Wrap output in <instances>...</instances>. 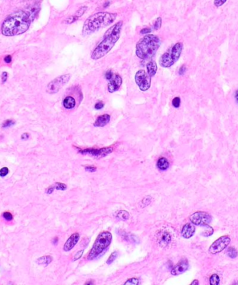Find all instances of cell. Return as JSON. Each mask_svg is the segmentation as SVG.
<instances>
[{
    "label": "cell",
    "instance_id": "11",
    "mask_svg": "<svg viewBox=\"0 0 238 285\" xmlns=\"http://www.w3.org/2000/svg\"><path fill=\"white\" fill-rule=\"evenodd\" d=\"M113 151L112 148H105L102 149H86L79 152L83 154H89L93 157H105Z\"/></svg>",
    "mask_w": 238,
    "mask_h": 285
},
{
    "label": "cell",
    "instance_id": "16",
    "mask_svg": "<svg viewBox=\"0 0 238 285\" xmlns=\"http://www.w3.org/2000/svg\"><path fill=\"white\" fill-rule=\"evenodd\" d=\"M194 232L195 227L192 223H187L186 225L183 226L181 234L185 239H189L194 234Z\"/></svg>",
    "mask_w": 238,
    "mask_h": 285
},
{
    "label": "cell",
    "instance_id": "47",
    "mask_svg": "<svg viewBox=\"0 0 238 285\" xmlns=\"http://www.w3.org/2000/svg\"><path fill=\"white\" fill-rule=\"evenodd\" d=\"M29 137H30V135H29V134H27V133H24V134L22 135L21 138L22 139V140H27V139L29 138Z\"/></svg>",
    "mask_w": 238,
    "mask_h": 285
},
{
    "label": "cell",
    "instance_id": "22",
    "mask_svg": "<svg viewBox=\"0 0 238 285\" xmlns=\"http://www.w3.org/2000/svg\"><path fill=\"white\" fill-rule=\"evenodd\" d=\"M52 261V258L51 256L47 255V256H44V257H42L41 258L38 259L37 260V262L39 264H49L51 261Z\"/></svg>",
    "mask_w": 238,
    "mask_h": 285
},
{
    "label": "cell",
    "instance_id": "31",
    "mask_svg": "<svg viewBox=\"0 0 238 285\" xmlns=\"http://www.w3.org/2000/svg\"><path fill=\"white\" fill-rule=\"evenodd\" d=\"M205 227H206V229H205V231L203 232L202 233L203 235L205 236H210L212 235V234H213V229H212V227L210 226H208V225H205Z\"/></svg>",
    "mask_w": 238,
    "mask_h": 285
},
{
    "label": "cell",
    "instance_id": "17",
    "mask_svg": "<svg viewBox=\"0 0 238 285\" xmlns=\"http://www.w3.org/2000/svg\"><path fill=\"white\" fill-rule=\"evenodd\" d=\"M158 243L160 246L162 247H166L168 245L171 241V236L169 232H162L159 234L158 236Z\"/></svg>",
    "mask_w": 238,
    "mask_h": 285
},
{
    "label": "cell",
    "instance_id": "37",
    "mask_svg": "<svg viewBox=\"0 0 238 285\" xmlns=\"http://www.w3.org/2000/svg\"><path fill=\"white\" fill-rule=\"evenodd\" d=\"M8 168L6 167L2 168L1 170H0V176L1 177H5L8 175Z\"/></svg>",
    "mask_w": 238,
    "mask_h": 285
},
{
    "label": "cell",
    "instance_id": "5",
    "mask_svg": "<svg viewBox=\"0 0 238 285\" xmlns=\"http://www.w3.org/2000/svg\"><path fill=\"white\" fill-rule=\"evenodd\" d=\"M183 50V44L176 43L160 56L159 64L161 67L169 68L173 66L180 59Z\"/></svg>",
    "mask_w": 238,
    "mask_h": 285
},
{
    "label": "cell",
    "instance_id": "48",
    "mask_svg": "<svg viewBox=\"0 0 238 285\" xmlns=\"http://www.w3.org/2000/svg\"><path fill=\"white\" fill-rule=\"evenodd\" d=\"M235 101L238 104V89L235 91Z\"/></svg>",
    "mask_w": 238,
    "mask_h": 285
},
{
    "label": "cell",
    "instance_id": "40",
    "mask_svg": "<svg viewBox=\"0 0 238 285\" xmlns=\"http://www.w3.org/2000/svg\"><path fill=\"white\" fill-rule=\"evenodd\" d=\"M84 253V250H79L78 251V252H77L76 255H75V257H74V261H76V260H79V259L81 258V257L82 256Z\"/></svg>",
    "mask_w": 238,
    "mask_h": 285
},
{
    "label": "cell",
    "instance_id": "28",
    "mask_svg": "<svg viewBox=\"0 0 238 285\" xmlns=\"http://www.w3.org/2000/svg\"><path fill=\"white\" fill-rule=\"evenodd\" d=\"M181 98H179V97H176V98H174L172 100V105L173 107H175L176 109H178L180 107V106H181Z\"/></svg>",
    "mask_w": 238,
    "mask_h": 285
},
{
    "label": "cell",
    "instance_id": "3",
    "mask_svg": "<svg viewBox=\"0 0 238 285\" xmlns=\"http://www.w3.org/2000/svg\"><path fill=\"white\" fill-rule=\"evenodd\" d=\"M117 13L108 12H98L85 20L82 27V35L87 36L110 25L115 21Z\"/></svg>",
    "mask_w": 238,
    "mask_h": 285
},
{
    "label": "cell",
    "instance_id": "38",
    "mask_svg": "<svg viewBox=\"0 0 238 285\" xmlns=\"http://www.w3.org/2000/svg\"><path fill=\"white\" fill-rule=\"evenodd\" d=\"M113 75H114V73L111 72V70H108V71H107V72L105 73V77L106 79L109 81L112 78V77H113Z\"/></svg>",
    "mask_w": 238,
    "mask_h": 285
},
{
    "label": "cell",
    "instance_id": "18",
    "mask_svg": "<svg viewBox=\"0 0 238 285\" xmlns=\"http://www.w3.org/2000/svg\"><path fill=\"white\" fill-rule=\"evenodd\" d=\"M63 107L66 109H72L76 105V101L74 98L71 96H67L63 100Z\"/></svg>",
    "mask_w": 238,
    "mask_h": 285
},
{
    "label": "cell",
    "instance_id": "7",
    "mask_svg": "<svg viewBox=\"0 0 238 285\" xmlns=\"http://www.w3.org/2000/svg\"><path fill=\"white\" fill-rule=\"evenodd\" d=\"M71 75L70 74H62L57 77L47 84L46 87V92L49 94L57 93L63 87L68 83Z\"/></svg>",
    "mask_w": 238,
    "mask_h": 285
},
{
    "label": "cell",
    "instance_id": "45",
    "mask_svg": "<svg viewBox=\"0 0 238 285\" xmlns=\"http://www.w3.org/2000/svg\"><path fill=\"white\" fill-rule=\"evenodd\" d=\"M7 77H8V73H6V72H4L2 73V83H4L6 79H7Z\"/></svg>",
    "mask_w": 238,
    "mask_h": 285
},
{
    "label": "cell",
    "instance_id": "2",
    "mask_svg": "<svg viewBox=\"0 0 238 285\" xmlns=\"http://www.w3.org/2000/svg\"><path fill=\"white\" fill-rule=\"evenodd\" d=\"M123 25V21L120 20L105 31L103 39L96 46L91 53V58L93 60L102 59L112 50L120 38Z\"/></svg>",
    "mask_w": 238,
    "mask_h": 285
},
{
    "label": "cell",
    "instance_id": "10",
    "mask_svg": "<svg viewBox=\"0 0 238 285\" xmlns=\"http://www.w3.org/2000/svg\"><path fill=\"white\" fill-rule=\"evenodd\" d=\"M190 221L196 225L205 226L212 221V216L206 212H197L190 216Z\"/></svg>",
    "mask_w": 238,
    "mask_h": 285
},
{
    "label": "cell",
    "instance_id": "19",
    "mask_svg": "<svg viewBox=\"0 0 238 285\" xmlns=\"http://www.w3.org/2000/svg\"><path fill=\"white\" fill-rule=\"evenodd\" d=\"M146 68H147V73L149 74V75L153 77L155 75V74L157 73V63L155 61H151L150 62H149L146 65Z\"/></svg>",
    "mask_w": 238,
    "mask_h": 285
},
{
    "label": "cell",
    "instance_id": "20",
    "mask_svg": "<svg viewBox=\"0 0 238 285\" xmlns=\"http://www.w3.org/2000/svg\"><path fill=\"white\" fill-rule=\"evenodd\" d=\"M157 167H158V168H160V170H165L168 169V168H169V161L167 160L166 158L162 157V158L158 160V161H157Z\"/></svg>",
    "mask_w": 238,
    "mask_h": 285
},
{
    "label": "cell",
    "instance_id": "49",
    "mask_svg": "<svg viewBox=\"0 0 238 285\" xmlns=\"http://www.w3.org/2000/svg\"><path fill=\"white\" fill-rule=\"evenodd\" d=\"M198 283H199V282H198V281L197 280H195L194 281H193V282H192L191 284H192V285H194V284H198Z\"/></svg>",
    "mask_w": 238,
    "mask_h": 285
},
{
    "label": "cell",
    "instance_id": "8",
    "mask_svg": "<svg viewBox=\"0 0 238 285\" xmlns=\"http://www.w3.org/2000/svg\"><path fill=\"white\" fill-rule=\"evenodd\" d=\"M151 79L152 77L146 72V70L143 69L138 70L134 76L135 83L140 90L143 92L147 91L150 88Z\"/></svg>",
    "mask_w": 238,
    "mask_h": 285
},
{
    "label": "cell",
    "instance_id": "33",
    "mask_svg": "<svg viewBox=\"0 0 238 285\" xmlns=\"http://www.w3.org/2000/svg\"><path fill=\"white\" fill-rule=\"evenodd\" d=\"M55 189L57 190H66L67 189V186L65 184L63 183H60V182H57L55 184Z\"/></svg>",
    "mask_w": 238,
    "mask_h": 285
},
{
    "label": "cell",
    "instance_id": "32",
    "mask_svg": "<svg viewBox=\"0 0 238 285\" xmlns=\"http://www.w3.org/2000/svg\"><path fill=\"white\" fill-rule=\"evenodd\" d=\"M124 284H125V285H127V284H131V285L139 284V280H138L137 278H135V277L131 278V279H129L127 281L125 282V283Z\"/></svg>",
    "mask_w": 238,
    "mask_h": 285
},
{
    "label": "cell",
    "instance_id": "13",
    "mask_svg": "<svg viewBox=\"0 0 238 285\" xmlns=\"http://www.w3.org/2000/svg\"><path fill=\"white\" fill-rule=\"evenodd\" d=\"M189 268V263L187 260L182 259L172 268L171 273L173 275H178L185 272Z\"/></svg>",
    "mask_w": 238,
    "mask_h": 285
},
{
    "label": "cell",
    "instance_id": "42",
    "mask_svg": "<svg viewBox=\"0 0 238 285\" xmlns=\"http://www.w3.org/2000/svg\"><path fill=\"white\" fill-rule=\"evenodd\" d=\"M151 31H152V30H151L150 28H143L142 29V30H141L140 31V33L141 34H143V35H146V34H150Z\"/></svg>",
    "mask_w": 238,
    "mask_h": 285
},
{
    "label": "cell",
    "instance_id": "35",
    "mask_svg": "<svg viewBox=\"0 0 238 285\" xmlns=\"http://www.w3.org/2000/svg\"><path fill=\"white\" fill-rule=\"evenodd\" d=\"M3 217H4L6 221H11L13 220L12 213L8 212H6L3 213Z\"/></svg>",
    "mask_w": 238,
    "mask_h": 285
},
{
    "label": "cell",
    "instance_id": "36",
    "mask_svg": "<svg viewBox=\"0 0 238 285\" xmlns=\"http://www.w3.org/2000/svg\"><path fill=\"white\" fill-rule=\"evenodd\" d=\"M227 0H214V4L216 7H220L226 2Z\"/></svg>",
    "mask_w": 238,
    "mask_h": 285
},
{
    "label": "cell",
    "instance_id": "9",
    "mask_svg": "<svg viewBox=\"0 0 238 285\" xmlns=\"http://www.w3.org/2000/svg\"><path fill=\"white\" fill-rule=\"evenodd\" d=\"M230 242V238L228 236H223L217 239L209 248V252L211 254H217L226 249Z\"/></svg>",
    "mask_w": 238,
    "mask_h": 285
},
{
    "label": "cell",
    "instance_id": "24",
    "mask_svg": "<svg viewBox=\"0 0 238 285\" xmlns=\"http://www.w3.org/2000/svg\"><path fill=\"white\" fill-rule=\"evenodd\" d=\"M87 9H88V7L87 6H82L81 8H79L78 11H77L75 12V13L74 14L75 15L76 17H78V18H79L80 17H82V16L84 14V13L87 11Z\"/></svg>",
    "mask_w": 238,
    "mask_h": 285
},
{
    "label": "cell",
    "instance_id": "1",
    "mask_svg": "<svg viewBox=\"0 0 238 285\" xmlns=\"http://www.w3.org/2000/svg\"><path fill=\"white\" fill-rule=\"evenodd\" d=\"M39 7L34 6L26 10L15 12L9 15L2 26V33L6 36L20 35L28 30L29 27L36 17Z\"/></svg>",
    "mask_w": 238,
    "mask_h": 285
},
{
    "label": "cell",
    "instance_id": "43",
    "mask_svg": "<svg viewBox=\"0 0 238 285\" xmlns=\"http://www.w3.org/2000/svg\"><path fill=\"white\" fill-rule=\"evenodd\" d=\"M85 170L86 171H88V172L93 173V172H95V171L97 169H96V168L94 166H86L85 168Z\"/></svg>",
    "mask_w": 238,
    "mask_h": 285
},
{
    "label": "cell",
    "instance_id": "14",
    "mask_svg": "<svg viewBox=\"0 0 238 285\" xmlns=\"http://www.w3.org/2000/svg\"><path fill=\"white\" fill-rule=\"evenodd\" d=\"M79 233H74L71 236H70L68 239L66 241L63 246V250L68 252L75 247V245L77 244V243L78 242L79 239Z\"/></svg>",
    "mask_w": 238,
    "mask_h": 285
},
{
    "label": "cell",
    "instance_id": "23",
    "mask_svg": "<svg viewBox=\"0 0 238 285\" xmlns=\"http://www.w3.org/2000/svg\"><path fill=\"white\" fill-rule=\"evenodd\" d=\"M219 277L217 274H213L210 278V284L211 285H218L219 284Z\"/></svg>",
    "mask_w": 238,
    "mask_h": 285
},
{
    "label": "cell",
    "instance_id": "27",
    "mask_svg": "<svg viewBox=\"0 0 238 285\" xmlns=\"http://www.w3.org/2000/svg\"><path fill=\"white\" fill-rule=\"evenodd\" d=\"M162 18H157L156 19V20L155 21V23H154L153 25V28L155 30H158L162 27Z\"/></svg>",
    "mask_w": 238,
    "mask_h": 285
},
{
    "label": "cell",
    "instance_id": "34",
    "mask_svg": "<svg viewBox=\"0 0 238 285\" xmlns=\"http://www.w3.org/2000/svg\"><path fill=\"white\" fill-rule=\"evenodd\" d=\"M14 124H15V122L14 121H12V120H7V121H6L4 123H3L2 127H4V128L9 127H11V126L14 125Z\"/></svg>",
    "mask_w": 238,
    "mask_h": 285
},
{
    "label": "cell",
    "instance_id": "53",
    "mask_svg": "<svg viewBox=\"0 0 238 285\" xmlns=\"http://www.w3.org/2000/svg\"><path fill=\"white\" fill-rule=\"evenodd\" d=\"M27 1H28V0H27Z\"/></svg>",
    "mask_w": 238,
    "mask_h": 285
},
{
    "label": "cell",
    "instance_id": "39",
    "mask_svg": "<svg viewBox=\"0 0 238 285\" xmlns=\"http://www.w3.org/2000/svg\"><path fill=\"white\" fill-rule=\"evenodd\" d=\"M104 106H105V104L102 102V101H99L97 103H95V109H97V110H100L102 109H103L104 107Z\"/></svg>",
    "mask_w": 238,
    "mask_h": 285
},
{
    "label": "cell",
    "instance_id": "30",
    "mask_svg": "<svg viewBox=\"0 0 238 285\" xmlns=\"http://www.w3.org/2000/svg\"><path fill=\"white\" fill-rule=\"evenodd\" d=\"M151 200H152V198H151V197H150V196L145 197L142 200H141V207H146V206H148L151 202Z\"/></svg>",
    "mask_w": 238,
    "mask_h": 285
},
{
    "label": "cell",
    "instance_id": "29",
    "mask_svg": "<svg viewBox=\"0 0 238 285\" xmlns=\"http://www.w3.org/2000/svg\"><path fill=\"white\" fill-rule=\"evenodd\" d=\"M117 256H118V252L117 251H115L114 252H112V253L111 254V255L109 256V257L108 258V260L107 261V264H111L112 262L115 261V260L117 257Z\"/></svg>",
    "mask_w": 238,
    "mask_h": 285
},
{
    "label": "cell",
    "instance_id": "12",
    "mask_svg": "<svg viewBox=\"0 0 238 285\" xmlns=\"http://www.w3.org/2000/svg\"><path fill=\"white\" fill-rule=\"evenodd\" d=\"M123 83L122 77L118 74H114L112 78L109 80V82L107 86V90L110 93L116 92L120 89V87Z\"/></svg>",
    "mask_w": 238,
    "mask_h": 285
},
{
    "label": "cell",
    "instance_id": "44",
    "mask_svg": "<svg viewBox=\"0 0 238 285\" xmlns=\"http://www.w3.org/2000/svg\"><path fill=\"white\" fill-rule=\"evenodd\" d=\"M4 61L6 63H10L12 61V56L11 55H7L4 57Z\"/></svg>",
    "mask_w": 238,
    "mask_h": 285
},
{
    "label": "cell",
    "instance_id": "46",
    "mask_svg": "<svg viewBox=\"0 0 238 285\" xmlns=\"http://www.w3.org/2000/svg\"><path fill=\"white\" fill-rule=\"evenodd\" d=\"M54 189H55V186H51V187H50V188H48V189H47V191H46V193H47V194H51V193H52L54 191Z\"/></svg>",
    "mask_w": 238,
    "mask_h": 285
},
{
    "label": "cell",
    "instance_id": "52",
    "mask_svg": "<svg viewBox=\"0 0 238 285\" xmlns=\"http://www.w3.org/2000/svg\"><path fill=\"white\" fill-rule=\"evenodd\" d=\"M89 1H93V0H89Z\"/></svg>",
    "mask_w": 238,
    "mask_h": 285
},
{
    "label": "cell",
    "instance_id": "6",
    "mask_svg": "<svg viewBox=\"0 0 238 285\" xmlns=\"http://www.w3.org/2000/svg\"><path fill=\"white\" fill-rule=\"evenodd\" d=\"M111 239L112 235L109 232L104 231L100 233L88 255V260H93L98 257L109 247L111 242Z\"/></svg>",
    "mask_w": 238,
    "mask_h": 285
},
{
    "label": "cell",
    "instance_id": "51",
    "mask_svg": "<svg viewBox=\"0 0 238 285\" xmlns=\"http://www.w3.org/2000/svg\"><path fill=\"white\" fill-rule=\"evenodd\" d=\"M53 244H57V242H58V239L57 238H55V239H54V240H53Z\"/></svg>",
    "mask_w": 238,
    "mask_h": 285
},
{
    "label": "cell",
    "instance_id": "15",
    "mask_svg": "<svg viewBox=\"0 0 238 285\" xmlns=\"http://www.w3.org/2000/svg\"><path fill=\"white\" fill-rule=\"evenodd\" d=\"M111 116L109 114H103L99 116L93 123V126L96 127H103L110 122Z\"/></svg>",
    "mask_w": 238,
    "mask_h": 285
},
{
    "label": "cell",
    "instance_id": "26",
    "mask_svg": "<svg viewBox=\"0 0 238 285\" xmlns=\"http://www.w3.org/2000/svg\"><path fill=\"white\" fill-rule=\"evenodd\" d=\"M227 254L230 258H235L237 256V252L234 248H229L228 249Z\"/></svg>",
    "mask_w": 238,
    "mask_h": 285
},
{
    "label": "cell",
    "instance_id": "25",
    "mask_svg": "<svg viewBox=\"0 0 238 285\" xmlns=\"http://www.w3.org/2000/svg\"><path fill=\"white\" fill-rule=\"evenodd\" d=\"M78 19L79 18L78 17H76L75 15H73L71 16H70V17L67 18L66 20H63V23L66 24H73L75 22H76L77 20H78Z\"/></svg>",
    "mask_w": 238,
    "mask_h": 285
},
{
    "label": "cell",
    "instance_id": "21",
    "mask_svg": "<svg viewBox=\"0 0 238 285\" xmlns=\"http://www.w3.org/2000/svg\"><path fill=\"white\" fill-rule=\"evenodd\" d=\"M116 217L122 220V221H127L130 217V213L125 210H121L117 212Z\"/></svg>",
    "mask_w": 238,
    "mask_h": 285
},
{
    "label": "cell",
    "instance_id": "41",
    "mask_svg": "<svg viewBox=\"0 0 238 285\" xmlns=\"http://www.w3.org/2000/svg\"><path fill=\"white\" fill-rule=\"evenodd\" d=\"M186 71H187L186 66H185V65H182V66L180 67V69L178 70V74H180V75H183V74L185 73Z\"/></svg>",
    "mask_w": 238,
    "mask_h": 285
},
{
    "label": "cell",
    "instance_id": "4",
    "mask_svg": "<svg viewBox=\"0 0 238 285\" xmlns=\"http://www.w3.org/2000/svg\"><path fill=\"white\" fill-rule=\"evenodd\" d=\"M161 45L160 38L156 35L146 34L138 41L135 48V54L141 59L145 60L152 58Z\"/></svg>",
    "mask_w": 238,
    "mask_h": 285
},
{
    "label": "cell",
    "instance_id": "50",
    "mask_svg": "<svg viewBox=\"0 0 238 285\" xmlns=\"http://www.w3.org/2000/svg\"><path fill=\"white\" fill-rule=\"evenodd\" d=\"M109 4H110V2H106V3H105V4H104V7H105V8H107V6H109Z\"/></svg>",
    "mask_w": 238,
    "mask_h": 285
}]
</instances>
